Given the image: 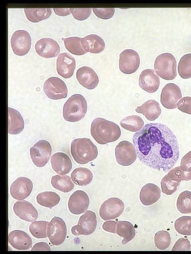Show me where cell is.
I'll list each match as a JSON object with an SVG mask.
<instances>
[{
    "label": "cell",
    "mask_w": 191,
    "mask_h": 254,
    "mask_svg": "<svg viewBox=\"0 0 191 254\" xmlns=\"http://www.w3.org/2000/svg\"><path fill=\"white\" fill-rule=\"evenodd\" d=\"M132 140L138 158L148 167L166 172L179 159L177 137L164 124H147L134 134Z\"/></svg>",
    "instance_id": "cell-1"
},
{
    "label": "cell",
    "mask_w": 191,
    "mask_h": 254,
    "mask_svg": "<svg viewBox=\"0 0 191 254\" xmlns=\"http://www.w3.org/2000/svg\"><path fill=\"white\" fill-rule=\"evenodd\" d=\"M91 133L98 143L106 144L117 140L121 136V131L116 124L98 117L92 122Z\"/></svg>",
    "instance_id": "cell-2"
},
{
    "label": "cell",
    "mask_w": 191,
    "mask_h": 254,
    "mask_svg": "<svg viewBox=\"0 0 191 254\" xmlns=\"http://www.w3.org/2000/svg\"><path fill=\"white\" fill-rule=\"evenodd\" d=\"M70 151L74 160L82 165L95 160L98 155L97 147L88 138L74 139L71 142Z\"/></svg>",
    "instance_id": "cell-3"
},
{
    "label": "cell",
    "mask_w": 191,
    "mask_h": 254,
    "mask_svg": "<svg viewBox=\"0 0 191 254\" xmlns=\"http://www.w3.org/2000/svg\"><path fill=\"white\" fill-rule=\"evenodd\" d=\"M88 109L87 102L80 94L71 96L65 103L63 108L64 119L69 122H77L85 116Z\"/></svg>",
    "instance_id": "cell-4"
},
{
    "label": "cell",
    "mask_w": 191,
    "mask_h": 254,
    "mask_svg": "<svg viewBox=\"0 0 191 254\" xmlns=\"http://www.w3.org/2000/svg\"><path fill=\"white\" fill-rule=\"evenodd\" d=\"M177 61L170 53H164L158 55L154 62V68L156 73L162 78L173 80L177 76Z\"/></svg>",
    "instance_id": "cell-5"
},
{
    "label": "cell",
    "mask_w": 191,
    "mask_h": 254,
    "mask_svg": "<svg viewBox=\"0 0 191 254\" xmlns=\"http://www.w3.org/2000/svg\"><path fill=\"white\" fill-rule=\"evenodd\" d=\"M52 152L50 142L45 139H41L30 148V155L32 161L37 167H44L49 161Z\"/></svg>",
    "instance_id": "cell-6"
},
{
    "label": "cell",
    "mask_w": 191,
    "mask_h": 254,
    "mask_svg": "<svg viewBox=\"0 0 191 254\" xmlns=\"http://www.w3.org/2000/svg\"><path fill=\"white\" fill-rule=\"evenodd\" d=\"M47 237L54 246L63 244L67 236V226L61 217H54L48 223L47 228Z\"/></svg>",
    "instance_id": "cell-7"
},
{
    "label": "cell",
    "mask_w": 191,
    "mask_h": 254,
    "mask_svg": "<svg viewBox=\"0 0 191 254\" xmlns=\"http://www.w3.org/2000/svg\"><path fill=\"white\" fill-rule=\"evenodd\" d=\"M97 219L96 213L91 210H87L79 218L77 225L71 228L72 233L75 236H89L96 230Z\"/></svg>",
    "instance_id": "cell-8"
},
{
    "label": "cell",
    "mask_w": 191,
    "mask_h": 254,
    "mask_svg": "<svg viewBox=\"0 0 191 254\" xmlns=\"http://www.w3.org/2000/svg\"><path fill=\"white\" fill-rule=\"evenodd\" d=\"M43 91L46 96L52 100H60L66 98L68 88L65 82L58 77L52 76L45 80Z\"/></svg>",
    "instance_id": "cell-9"
},
{
    "label": "cell",
    "mask_w": 191,
    "mask_h": 254,
    "mask_svg": "<svg viewBox=\"0 0 191 254\" xmlns=\"http://www.w3.org/2000/svg\"><path fill=\"white\" fill-rule=\"evenodd\" d=\"M115 156L118 164L128 166L134 163L137 155L134 145L128 141L123 140L115 147Z\"/></svg>",
    "instance_id": "cell-10"
},
{
    "label": "cell",
    "mask_w": 191,
    "mask_h": 254,
    "mask_svg": "<svg viewBox=\"0 0 191 254\" xmlns=\"http://www.w3.org/2000/svg\"><path fill=\"white\" fill-rule=\"evenodd\" d=\"M10 44L12 50L15 55L24 56L28 53L31 48V36L25 30H17L12 34Z\"/></svg>",
    "instance_id": "cell-11"
},
{
    "label": "cell",
    "mask_w": 191,
    "mask_h": 254,
    "mask_svg": "<svg viewBox=\"0 0 191 254\" xmlns=\"http://www.w3.org/2000/svg\"><path fill=\"white\" fill-rule=\"evenodd\" d=\"M124 203L117 197H110L104 201L101 205L99 214L103 220L114 219L123 212Z\"/></svg>",
    "instance_id": "cell-12"
},
{
    "label": "cell",
    "mask_w": 191,
    "mask_h": 254,
    "mask_svg": "<svg viewBox=\"0 0 191 254\" xmlns=\"http://www.w3.org/2000/svg\"><path fill=\"white\" fill-rule=\"evenodd\" d=\"M140 63L139 55L133 49H125L119 55V68L125 74L135 72L138 69Z\"/></svg>",
    "instance_id": "cell-13"
},
{
    "label": "cell",
    "mask_w": 191,
    "mask_h": 254,
    "mask_svg": "<svg viewBox=\"0 0 191 254\" xmlns=\"http://www.w3.org/2000/svg\"><path fill=\"white\" fill-rule=\"evenodd\" d=\"M182 97L179 86L174 83L167 84L162 89L160 96L162 105L166 109L177 108V103Z\"/></svg>",
    "instance_id": "cell-14"
},
{
    "label": "cell",
    "mask_w": 191,
    "mask_h": 254,
    "mask_svg": "<svg viewBox=\"0 0 191 254\" xmlns=\"http://www.w3.org/2000/svg\"><path fill=\"white\" fill-rule=\"evenodd\" d=\"M33 183L25 177L17 178L11 185L10 193L15 199L22 200L28 197L33 190Z\"/></svg>",
    "instance_id": "cell-15"
},
{
    "label": "cell",
    "mask_w": 191,
    "mask_h": 254,
    "mask_svg": "<svg viewBox=\"0 0 191 254\" xmlns=\"http://www.w3.org/2000/svg\"><path fill=\"white\" fill-rule=\"evenodd\" d=\"M90 198L83 190H77L70 196L68 206L70 212L75 215L83 213L88 208Z\"/></svg>",
    "instance_id": "cell-16"
},
{
    "label": "cell",
    "mask_w": 191,
    "mask_h": 254,
    "mask_svg": "<svg viewBox=\"0 0 191 254\" xmlns=\"http://www.w3.org/2000/svg\"><path fill=\"white\" fill-rule=\"evenodd\" d=\"M36 52L41 57L49 58L57 56L60 51L58 42L49 37H43L35 44Z\"/></svg>",
    "instance_id": "cell-17"
},
{
    "label": "cell",
    "mask_w": 191,
    "mask_h": 254,
    "mask_svg": "<svg viewBox=\"0 0 191 254\" xmlns=\"http://www.w3.org/2000/svg\"><path fill=\"white\" fill-rule=\"evenodd\" d=\"M76 67L75 58L68 53H60L56 60V70L59 75L64 78L71 77Z\"/></svg>",
    "instance_id": "cell-18"
},
{
    "label": "cell",
    "mask_w": 191,
    "mask_h": 254,
    "mask_svg": "<svg viewBox=\"0 0 191 254\" xmlns=\"http://www.w3.org/2000/svg\"><path fill=\"white\" fill-rule=\"evenodd\" d=\"M76 78L79 83L87 89L95 88L98 84L99 78L96 71L88 66L80 67L77 70Z\"/></svg>",
    "instance_id": "cell-19"
},
{
    "label": "cell",
    "mask_w": 191,
    "mask_h": 254,
    "mask_svg": "<svg viewBox=\"0 0 191 254\" xmlns=\"http://www.w3.org/2000/svg\"><path fill=\"white\" fill-rule=\"evenodd\" d=\"M139 85L149 93L156 92L160 86V78L152 69L142 70L139 77Z\"/></svg>",
    "instance_id": "cell-20"
},
{
    "label": "cell",
    "mask_w": 191,
    "mask_h": 254,
    "mask_svg": "<svg viewBox=\"0 0 191 254\" xmlns=\"http://www.w3.org/2000/svg\"><path fill=\"white\" fill-rule=\"evenodd\" d=\"M14 213L20 219L33 222L38 218V212L33 205L26 200L17 201L13 206Z\"/></svg>",
    "instance_id": "cell-21"
},
{
    "label": "cell",
    "mask_w": 191,
    "mask_h": 254,
    "mask_svg": "<svg viewBox=\"0 0 191 254\" xmlns=\"http://www.w3.org/2000/svg\"><path fill=\"white\" fill-rule=\"evenodd\" d=\"M51 164L53 170L60 175L69 173L72 168L70 158L67 154L62 152H58L52 155Z\"/></svg>",
    "instance_id": "cell-22"
},
{
    "label": "cell",
    "mask_w": 191,
    "mask_h": 254,
    "mask_svg": "<svg viewBox=\"0 0 191 254\" xmlns=\"http://www.w3.org/2000/svg\"><path fill=\"white\" fill-rule=\"evenodd\" d=\"M8 242L14 249L17 250H27L32 245L31 237L25 232L15 230L8 235Z\"/></svg>",
    "instance_id": "cell-23"
},
{
    "label": "cell",
    "mask_w": 191,
    "mask_h": 254,
    "mask_svg": "<svg viewBox=\"0 0 191 254\" xmlns=\"http://www.w3.org/2000/svg\"><path fill=\"white\" fill-rule=\"evenodd\" d=\"M161 197V190L155 184L148 183L141 189L139 198L142 204L151 205L158 201Z\"/></svg>",
    "instance_id": "cell-24"
},
{
    "label": "cell",
    "mask_w": 191,
    "mask_h": 254,
    "mask_svg": "<svg viewBox=\"0 0 191 254\" xmlns=\"http://www.w3.org/2000/svg\"><path fill=\"white\" fill-rule=\"evenodd\" d=\"M82 47L87 52L97 54L102 52L105 48L104 40L95 34H91L82 38Z\"/></svg>",
    "instance_id": "cell-25"
},
{
    "label": "cell",
    "mask_w": 191,
    "mask_h": 254,
    "mask_svg": "<svg viewBox=\"0 0 191 254\" xmlns=\"http://www.w3.org/2000/svg\"><path fill=\"white\" fill-rule=\"evenodd\" d=\"M136 112L145 116L150 121H155L161 115V108L159 103L154 99H150L145 102L135 109Z\"/></svg>",
    "instance_id": "cell-26"
},
{
    "label": "cell",
    "mask_w": 191,
    "mask_h": 254,
    "mask_svg": "<svg viewBox=\"0 0 191 254\" xmlns=\"http://www.w3.org/2000/svg\"><path fill=\"white\" fill-rule=\"evenodd\" d=\"M8 132L15 135L20 133L24 128V122L21 114L16 109L8 107Z\"/></svg>",
    "instance_id": "cell-27"
},
{
    "label": "cell",
    "mask_w": 191,
    "mask_h": 254,
    "mask_svg": "<svg viewBox=\"0 0 191 254\" xmlns=\"http://www.w3.org/2000/svg\"><path fill=\"white\" fill-rule=\"evenodd\" d=\"M116 233L123 238L121 241L122 244L126 245L134 238L136 230L131 222L118 221L117 222Z\"/></svg>",
    "instance_id": "cell-28"
},
{
    "label": "cell",
    "mask_w": 191,
    "mask_h": 254,
    "mask_svg": "<svg viewBox=\"0 0 191 254\" xmlns=\"http://www.w3.org/2000/svg\"><path fill=\"white\" fill-rule=\"evenodd\" d=\"M72 180L76 185L85 186L91 183L93 174L88 168L79 167L75 169L71 175Z\"/></svg>",
    "instance_id": "cell-29"
},
{
    "label": "cell",
    "mask_w": 191,
    "mask_h": 254,
    "mask_svg": "<svg viewBox=\"0 0 191 254\" xmlns=\"http://www.w3.org/2000/svg\"><path fill=\"white\" fill-rule=\"evenodd\" d=\"M51 183L54 189L63 192H69L74 188L72 179L67 175L53 176Z\"/></svg>",
    "instance_id": "cell-30"
},
{
    "label": "cell",
    "mask_w": 191,
    "mask_h": 254,
    "mask_svg": "<svg viewBox=\"0 0 191 254\" xmlns=\"http://www.w3.org/2000/svg\"><path fill=\"white\" fill-rule=\"evenodd\" d=\"M181 182L170 171L162 179L161 186L163 193L171 195L176 191Z\"/></svg>",
    "instance_id": "cell-31"
},
{
    "label": "cell",
    "mask_w": 191,
    "mask_h": 254,
    "mask_svg": "<svg viewBox=\"0 0 191 254\" xmlns=\"http://www.w3.org/2000/svg\"><path fill=\"white\" fill-rule=\"evenodd\" d=\"M60 199V196L53 191L42 192L36 196L37 202L39 205L50 209L56 206Z\"/></svg>",
    "instance_id": "cell-32"
},
{
    "label": "cell",
    "mask_w": 191,
    "mask_h": 254,
    "mask_svg": "<svg viewBox=\"0 0 191 254\" xmlns=\"http://www.w3.org/2000/svg\"><path fill=\"white\" fill-rule=\"evenodd\" d=\"M24 11L27 19L32 22H38L45 20L49 18L52 13L50 8H25Z\"/></svg>",
    "instance_id": "cell-33"
},
{
    "label": "cell",
    "mask_w": 191,
    "mask_h": 254,
    "mask_svg": "<svg viewBox=\"0 0 191 254\" xmlns=\"http://www.w3.org/2000/svg\"><path fill=\"white\" fill-rule=\"evenodd\" d=\"M144 124L142 118L137 115L127 116L120 122V125L123 128L132 132L139 131L143 127Z\"/></svg>",
    "instance_id": "cell-34"
},
{
    "label": "cell",
    "mask_w": 191,
    "mask_h": 254,
    "mask_svg": "<svg viewBox=\"0 0 191 254\" xmlns=\"http://www.w3.org/2000/svg\"><path fill=\"white\" fill-rule=\"evenodd\" d=\"M66 49L76 55H82L87 53L81 44L82 37L77 36L62 38Z\"/></svg>",
    "instance_id": "cell-35"
},
{
    "label": "cell",
    "mask_w": 191,
    "mask_h": 254,
    "mask_svg": "<svg viewBox=\"0 0 191 254\" xmlns=\"http://www.w3.org/2000/svg\"><path fill=\"white\" fill-rule=\"evenodd\" d=\"M177 207L179 211L182 213H191V191L185 190L179 194Z\"/></svg>",
    "instance_id": "cell-36"
},
{
    "label": "cell",
    "mask_w": 191,
    "mask_h": 254,
    "mask_svg": "<svg viewBox=\"0 0 191 254\" xmlns=\"http://www.w3.org/2000/svg\"><path fill=\"white\" fill-rule=\"evenodd\" d=\"M48 222L40 220L32 222L29 230L33 236L37 239H44L47 237V228Z\"/></svg>",
    "instance_id": "cell-37"
},
{
    "label": "cell",
    "mask_w": 191,
    "mask_h": 254,
    "mask_svg": "<svg viewBox=\"0 0 191 254\" xmlns=\"http://www.w3.org/2000/svg\"><path fill=\"white\" fill-rule=\"evenodd\" d=\"M178 69L182 78L187 79L191 77V53L186 54L182 57Z\"/></svg>",
    "instance_id": "cell-38"
},
{
    "label": "cell",
    "mask_w": 191,
    "mask_h": 254,
    "mask_svg": "<svg viewBox=\"0 0 191 254\" xmlns=\"http://www.w3.org/2000/svg\"><path fill=\"white\" fill-rule=\"evenodd\" d=\"M175 229L180 234L191 236V216H184L175 222Z\"/></svg>",
    "instance_id": "cell-39"
},
{
    "label": "cell",
    "mask_w": 191,
    "mask_h": 254,
    "mask_svg": "<svg viewBox=\"0 0 191 254\" xmlns=\"http://www.w3.org/2000/svg\"><path fill=\"white\" fill-rule=\"evenodd\" d=\"M171 242L170 233L165 230L157 232L154 236V243L156 247L160 250L167 249Z\"/></svg>",
    "instance_id": "cell-40"
},
{
    "label": "cell",
    "mask_w": 191,
    "mask_h": 254,
    "mask_svg": "<svg viewBox=\"0 0 191 254\" xmlns=\"http://www.w3.org/2000/svg\"><path fill=\"white\" fill-rule=\"evenodd\" d=\"M73 17L78 20H84L88 18L92 11L91 8H71Z\"/></svg>",
    "instance_id": "cell-41"
},
{
    "label": "cell",
    "mask_w": 191,
    "mask_h": 254,
    "mask_svg": "<svg viewBox=\"0 0 191 254\" xmlns=\"http://www.w3.org/2000/svg\"><path fill=\"white\" fill-rule=\"evenodd\" d=\"M92 9L97 17L103 19L111 18L115 12L114 8H93Z\"/></svg>",
    "instance_id": "cell-42"
},
{
    "label": "cell",
    "mask_w": 191,
    "mask_h": 254,
    "mask_svg": "<svg viewBox=\"0 0 191 254\" xmlns=\"http://www.w3.org/2000/svg\"><path fill=\"white\" fill-rule=\"evenodd\" d=\"M177 107L182 112L191 115V97L185 96L177 103Z\"/></svg>",
    "instance_id": "cell-43"
},
{
    "label": "cell",
    "mask_w": 191,
    "mask_h": 254,
    "mask_svg": "<svg viewBox=\"0 0 191 254\" xmlns=\"http://www.w3.org/2000/svg\"><path fill=\"white\" fill-rule=\"evenodd\" d=\"M191 247L190 242L188 239L181 238L176 241L172 251H190Z\"/></svg>",
    "instance_id": "cell-44"
},
{
    "label": "cell",
    "mask_w": 191,
    "mask_h": 254,
    "mask_svg": "<svg viewBox=\"0 0 191 254\" xmlns=\"http://www.w3.org/2000/svg\"><path fill=\"white\" fill-rule=\"evenodd\" d=\"M181 166L187 171H191V150L182 158Z\"/></svg>",
    "instance_id": "cell-45"
},
{
    "label": "cell",
    "mask_w": 191,
    "mask_h": 254,
    "mask_svg": "<svg viewBox=\"0 0 191 254\" xmlns=\"http://www.w3.org/2000/svg\"><path fill=\"white\" fill-rule=\"evenodd\" d=\"M117 222L111 220H107L103 223L102 229L108 232L116 233Z\"/></svg>",
    "instance_id": "cell-46"
},
{
    "label": "cell",
    "mask_w": 191,
    "mask_h": 254,
    "mask_svg": "<svg viewBox=\"0 0 191 254\" xmlns=\"http://www.w3.org/2000/svg\"><path fill=\"white\" fill-rule=\"evenodd\" d=\"M31 251H51V249L47 243L41 242L35 244Z\"/></svg>",
    "instance_id": "cell-47"
},
{
    "label": "cell",
    "mask_w": 191,
    "mask_h": 254,
    "mask_svg": "<svg viewBox=\"0 0 191 254\" xmlns=\"http://www.w3.org/2000/svg\"><path fill=\"white\" fill-rule=\"evenodd\" d=\"M54 12L58 15L64 16L69 15L71 13L70 8H53Z\"/></svg>",
    "instance_id": "cell-48"
}]
</instances>
